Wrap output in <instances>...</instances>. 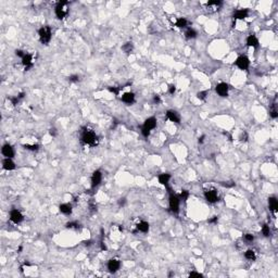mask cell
Segmentation results:
<instances>
[{
	"mask_svg": "<svg viewBox=\"0 0 278 278\" xmlns=\"http://www.w3.org/2000/svg\"><path fill=\"white\" fill-rule=\"evenodd\" d=\"M175 91H176L175 85H170V86H168V92H170L171 95H174V94H175Z\"/></svg>",
	"mask_w": 278,
	"mask_h": 278,
	"instance_id": "cell-41",
	"label": "cell"
},
{
	"mask_svg": "<svg viewBox=\"0 0 278 278\" xmlns=\"http://www.w3.org/2000/svg\"><path fill=\"white\" fill-rule=\"evenodd\" d=\"M248 14H249V10L248 9H239L237 10L234 13V20H245L246 17H248Z\"/></svg>",
	"mask_w": 278,
	"mask_h": 278,
	"instance_id": "cell-16",
	"label": "cell"
},
{
	"mask_svg": "<svg viewBox=\"0 0 278 278\" xmlns=\"http://www.w3.org/2000/svg\"><path fill=\"white\" fill-rule=\"evenodd\" d=\"M23 147L25 148L26 150H29V151H37L39 149L38 145H23Z\"/></svg>",
	"mask_w": 278,
	"mask_h": 278,
	"instance_id": "cell-31",
	"label": "cell"
},
{
	"mask_svg": "<svg viewBox=\"0 0 278 278\" xmlns=\"http://www.w3.org/2000/svg\"><path fill=\"white\" fill-rule=\"evenodd\" d=\"M2 167L6 171H12L15 168V163L12 161V159L10 158H5L2 161Z\"/></svg>",
	"mask_w": 278,
	"mask_h": 278,
	"instance_id": "cell-17",
	"label": "cell"
},
{
	"mask_svg": "<svg viewBox=\"0 0 278 278\" xmlns=\"http://www.w3.org/2000/svg\"><path fill=\"white\" fill-rule=\"evenodd\" d=\"M270 114V116H272L273 119H277L278 117V113H277V111H276V109H273Z\"/></svg>",
	"mask_w": 278,
	"mask_h": 278,
	"instance_id": "cell-42",
	"label": "cell"
},
{
	"mask_svg": "<svg viewBox=\"0 0 278 278\" xmlns=\"http://www.w3.org/2000/svg\"><path fill=\"white\" fill-rule=\"evenodd\" d=\"M121 267V262L116 259H111L109 260L108 262V270L109 272L111 273H116L117 270H120Z\"/></svg>",
	"mask_w": 278,
	"mask_h": 278,
	"instance_id": "cell-13",
	"label": "cell"
},
{
	"mask_svg": "<svg viewBox=\"0 0 278 278\" xmlns=\"http://www.w3.org/2000/svg\"><path fill=\"white\" fill-rule=\"evenodd\" d=\"M23 220H24V216L21 212L17 210V209H12L10 211V221H11L13 224H20L22 223Z\"/></svg>",
	"mask_w": 278,
	"mask_h": 278,
	"instance_id": "cell-6",
	"label": "cell"
},
{
	"mask_svg": "<svg viewBox=\"0 0 278 278\" xmlns=\"http://www.w3.org/2000/svg\"><path fill=\"white\" fill-rule=\"evenodd\" d=\"M85 245H86V246H90V245H91V241H90V240H88V241H85Z\"/></svg>",
	"mask_w": 278,
	"mask_h": 278,
	"instance_id": "cell-48",
	"label": "cell"
},
{
	"mask_svg": "<svg viewBox=\"0 0 278 278\" xmlns=\"http://www.w3.org/2000/svg\"><path fill=\"white\" fill-rule=\"evenodd\" d=\"M158 179H159V183L161 184V185L167 186V185H168V181H170V179H171V175L170 174H167V173H163V174H160V175H159Z\"/></svg>",
	"mask_w": 278,
	"mask_h": 278,
	"instance_id": "cell-23",
	"label": "cell"
},
{
	"mask_svg": "<svg viewBox=\"0 0 278 278\" xmlns=\"http://www.w3.org/2000/svg\"><path fill=\"white\" fill-rule=\"evenodd\" d=\"M235 64H236L240 70L246 71V70H248L249 66H250V60H249V58H248L247 56H239L237 58Z\"/></svg>",
	"mask_w": 278,
	"mask_h": 278,
	"instance_id": "cell-5",
	"label": "cell"
},
{
	"mask_svg": "<svg viewBox=\"0 0 278 278\" xmlns=\"http://www.w3.org/2000/svg\"><path fill=\"white\" fill-rule=\"evenodd\" d=\"M142 127L151 131L152 129H154V128L156 127V119L154 116L148 117L147 120L145 121V123H144Z\"/></svg>",
	"mask_w": 278,
	"mask_h": 278,
	"instance_id": "cell-15",
	"label": "cell"
},
{
	"mask_svg": "<svg viewBox=\"0 0 278 278\" xmlns=\"http://www.w3.org/2000/svg\"><path fill=\"white\" fill-rule=\"evenodd\" d=\"M101 181H102V173H101V171H99V170L95 171L91 175V188L92 189H95L96 187L99 186Z\"/></svg>",
	"mask_w": 278,
	"mask_h": 278,
	"instance_id": "cell-8",
	"label": "cell"
},
{
	"mask_svg": "<svg viewBox=\"0 0 278 278\" xmlns=\"http://www.w3.org/2000/svg\"><path fill=\"white\" fill-rule=\"evenodd\" d=\"M124 88V87H109V91L112 92V94H114L115 96H119V94H120L121 89Z\"/></svg>",
	"mask_w": 278,
	"mask_h": 278,
	"instance_id": "cell-30",
	"label": "cell"
},
{
	"mask_svg": "<svg viewBox=\"0 0 278 278\" xmlns=\"http://www.w3.org/2000/svg\"><path fill=\"white\" fill-rule=\"evenodd\" d=\"M222 5H223V2L222 1H220V0H212V1L206 2L205 7H206V9H208V11L216 12L217 10L222 7Z\"/></svg>",
	"mask_w": 278,
	"mask_h": 278,
	"instance_id": "cell-11",
	"label": "cell"
},
{
	"mask_svg": "<svg viewBox=\"0 0 278 278\" xmlns=\"http://www.w3.org/2000/svg\"><path fill=\"white\" fill-rule=\"evenodd\" d=\"M82 141L85 144V145L89 146V147H97L98 144H99V139L98 136L96 135V133L92 129H84L83 134H82Z\"/></svg>",
	"mask_w": 278,
	"mask_h": 278,
	"instance_id": "cell-1",
	"label": "cell"
},
{
	"mask_svg": "<svg viewBox=\"0 0 278 278\" xmlns=\"http://www.w3.org/2000/svg\"><path fill=\"white\" fill-rule=\"evenodd\" d=\"M217 222H218V217H217V216H213L212 218L208 220L209 224H217Z\"/></svg>",
	"mask_w": 278,
	"mask_h": 278,
	"instance_id": "cell-40",
	"label": "cell"
},
{
	"mask_svg": "<svg viewBox=\"0 0 278 278\" xmlns=\"http://www.w3.org/2000/svg\"><path fill=\"white\" fill-rule=\"evenodd\" d=\"M141 134H142V136H144V137L148 138V136L150 135V131H148V129H146V128L141 127Z\"/></svg>",
	"mask_w": 278,
	"mask_h": 278,
	"instance_id": "cell-39",
	"label": "cell"
},
{
	"mask_svg": "<svg viewBox=\"0 0 278 278\" xmlns=\"http://www.w3.org/2000/svg\"><path fill=\"white\" fill-rule=\"evenodd\" d=\"M175 26L178 28H186L188 26V21L185 17H178L175 22Z\"/></svg>",
	"mask_w": 278,
	"mask_h": 278,
	"instance_id": "cell-24",
	"label": "cell"
},
{
	"mask_svg": "<svg viewBox=\"0 0 278 278\" xmlns=\"http://www.w3.org/2000/svg\"><path fill=\"white\" fill-rule=\"evenodd\" d=\"M245 240L247 242H252L253 240H254V236L251 234H246L245 235Z\"/></svg>",
	"mask_w": 278,
	"mask_h": 278,
	"instance_id": "cell-36",
	"label": "cell"
},
{
	"mask_svg": "<svg viewBox=\"0 0 278 278\" xmlns=\"http://www.w3.org/2000/svg\"><path fill=\"white\" fill-rule=\"evenodd\" d=\"M54 12H56V15L59 20H62L66 17L67 13H69V9H67V2L63 1V2H58V5L56 6L54 9Z\"/></svg>",
	"mask_w": 278,
	"mask_h": 278,
	"instance_id": "cell-4",
	"label": "cell"
},
{
	"mask_svg": "<svg viewBox=\"0 0 278 278\" xmlns=\"http://www.w3.org/2000/svg\"><path fill=\"white\" fill-rule=\"evenodd\" d=\"M69 81L72 82V83H77V82H79V76L78 75H71L69 77Z\"/></svg>",
	"mask_w": 278,
	"mask_h": 278,
	"instance_id": "cell-35",
	"label": "cell"
},
{
	"mask_svg": "<svg viewBox=\"0 0 278 278\" xmlns=\"http://www.w3.org/2000/svg\"><path fill=\"white\" fill-rule=\"evenodd\" d=\"M22 64L24 65L25 71H29L34 65V59L31 53H25V56L22 58Z\"/></svg>",
	"mask_w": 278,
	"mask_h": 278,
	"instance_id": "cell-10",
	"label": "cell"
},
{
	"mask_svg": "<svg viewBox=\"0 0 278 278\" xmlns=\"http://www.w3.org/2000/svg\"><path fill=\"white\" fill-rule=\"evenodd\" d=\"M25 53H26V52H24V51L21 50V49H17V50H15V54H17V57H20L21 59H22L23 57L25 56Z\"/></svg>",
	"mask_w": 278,
	"mask_h": 278,
	"instance_id": "cell-38",
	"label": "cell"
},
{
	"mask_svg": "<svg viewBox=\"0 0 278 278\" xmlns=\"http://www.w3.org/2000/svg\"><path fill=\"white\" fill-rule=\"evenodd\" d=\"M189 198V191L188 190H181V195H179V199L183 201H187V199Z\"/></svg>",
	"mask_w": 278,
	"mask_h": 278,
	"instance_id": "cell-29",
	"label": "cell"
},
{
	"mask_svg": "<svg viewBox=\"0 0 278 278\" xmlns=\"http://www.w3.org/2000/svg\"><path fill=\"white\" fill-rule=\"evenodd\" d=\"M189 276L190 277H193V276H196V277H202V274L201 273H197V272H191L189 274Z\"/></svg>",
	"mask_w": 278,
	"mask_h": 278,
	"instance_id": "cell-45",
	"label": "cell"
},
{
	"mask_svg": "<svg viewBox=\"0 0 278 278\" xmlns=\"http://www.w3.org/2000/svg\"><path fill=\"white\" fill-rule=\"evenodd\" d=\"M65 226H66V228H70V229H74V228L77 229L79 227V224L77 222H69Z\"/></svg>",
	"mask_w": 278,
	"mask_h": 278,
	"instance_id": "cell-32",
	"label": "cell"
},
{
	"mask_svg": "<svg viewBox=\"0 0 278 278\" xmlns=\"http://www.w3.org/2000/svg\"><path fill=\"white\" fill-rule=\"evenodd\" d=\"M239 140L241 142H246L248 140V134L246 133V131H243V133H241V135L239 136Z\"/></svg>",
	"mask_w": 278,
	"mask_h": 278,
	"instance_id": "cell-34",
	"label": "cell"
},
{
	"mask_svg": "<svg viewBox=\"0 0 278 278\" xmlns=\"http://www.w3.org/2000/svg\"><path fill=\"white\" fill-rule=\"evenodd\" d=\"M137 231H140L142 234H147L148 231H149V223L146 222V221L139 222L137 224V230L135 233H137Z\"/></svg>",
	"mask_w": 278,
	"mask_h": 278,
	"instance_id": "cell-20",
	"label": "cell"
},
{
	"mask_svg": "<svg viewBox=\"0 0 278 278\" xmlns=\"http://www.w3.org/2000/svg\"><path fill=\"white\" fill-rule=\"evenodd\" d=\"M49 134H50V136L56 137V136H57V134H58V131H57L56 128L53 127V128H50V131H49Z\"/></svg>",
	"mask_w": 278,
	"mask_h": 278,
	"instance_id": "cell-43",
	"label": "cell"
},
{
	"mask_svg": "<svg viewBox=\"0 0 278 278\" xmlns=\"http://www.w3.org/2000/svg\"><path fill=\"white\" fill-rule=\"evenodd\" d=\"M38 35H39V39H40V42L42 45H47L51 40L52 31H51V28L49 26H42V27L39 28Z\"/></svg>",
	"mask_w": 278,
	"mask_h": 278,
	"instance_id": "cell-2",
	"label": "cell"
},
{
	"mask_svg": "<svg viewBox=\"0 0 278 278\" xmlns=\"http://www.w3.org/2000/svg\"><path fill=\"white\" fill-rule=\"evenodd\" d=\"M215 90H216V94L220 97H227L228 91H229V86L226 83H220L216 85Z\"/></svg>",
	"mask_w": 278,
	"mask_h": 278,
	"instance_id": "cell-9",
	"label": "cell"
},
{
	"mask_svg": "<svg viewBox=\"0 0 278 278\" xmlns=\"http://www.w3.org/2000/svg\"><path fill=\"white\" fill-rule=\"evenodd\" d=\"M268 206H270V210L274 213V214H276L278 211V201L277 199H276L275 197H270L268 198Z\"/></svg>",
	"mask_w": 278,
	"mask_h": 278,
	"instance_id": "cell-21",
	"label": "cell"
},
{
	"mask_svg": "<svg viewBox=\"0 0 278 278\" xmlns=\"http://www.w3.org/2000/svg\"><path fill=\"white\" fill-rule=\"evenodd\" d=\"M245 258L247 260H249V261H254V260L256 259L255 252L253 250H247L245 253Z\"/></svg>",
	"mask_w": 278,
	"mask_h": 278,
	"instance_id": "cell-27",
	"label": "cell"
},
{
	"mask_svg": "<svg viewBox=\"0 0 278 278\" xmlns=\"http://www.w3.org/2000/svg\"><path fill=\"white\" fill-rule=\"evenodd\" d=\"M122 101L126 104H133L135 102V94L134 92H125L122 96Z\"/></svg>",
	"mask_w": 278,
	"mask_h": 278,
	"instance_id": "cell-19",
	"label": "cell"
},
{
	"mask_svg": "<svg viewBox=\"0 0 278 278\" xmlns=\"http://www.w3.org/2000/svg\"><path fill=\"white\" fill-rule=\"evenodd\" d=\"M206 96H208V91H206V90H203V91H199V92L197 94L198 99H200V100H205V99H206Z\"/></svg>",
	"mask_w": 278,
	"mask_h": 278,
	"instance_id": "cell-33",
	"label": "cell"
},
{
	"mask_svg": "<svg viewBox=\"0 0 278 278\" xmlns=\"http://www.w3.org/2000/svg\"><path fill=\"white\" fill-rule=\"evenodd\" d=\"M166 117H167V120H170L171 122H173V123H176V124H179V123H181V115H179L176 111H174V110H168V111L166 112Z\"/></svg>",
	"mask_w": 278,
	"mask_h": 278,
	"instance_id": "cell-14",
	"label": "cell"
},
{
	"mask_svg": "<svg viewBox=\"0 0 278 278\" xmlns=\"http://www.w3.org/2000/svg\"><path fill=\"white\" fill-rule=\"evenodd\" d=\"M179 203H181V199L179 196L174 195V193H170V200H168V204H170V210L174 214H178L179 212Z\"/></svg>",
	"mask_w": 278,
	"mask_h": 278,
	"instance_id": "cell-3",
	"label": "cell"
},
{
	"mask_svg": "<svg viewBox=\"0 0 278 278\" xmlns=\"http://www.w3.org/2000/svg\"><path fill=\"white\" fill-rule=\"evenodd\" d=\"M153 102L156 103V104H159V103L161 102V98H160V96H159V95L154 96V97H153Z\"/></svg>",
	"mask_w": 278,
	"mask_h": 278,
	"instance_id": "cell-44",
	"label": "cell"
},
{
	"mask_svg": "<svg viewBox=\"0 0 278 278\" xmlns=\"http://www.w3.org/2000/svg\"><path fill=\"white\" fill-rule=\"evenodd\" d=\"M1 153H2V156H5V158L12 159L14 156V149L11 145L6 144V145H3L2 148H1Z\"/></svg>",
	"mask_w": 278,
	"mask_h": 278,
	"instance_id": "cell-12",
	"label": "cell"
},
{
	"mask_svg": "<svg viewBox=\"0 0 278 278\" xmlns=\"http://www.w3.org/2000/svg\"><path fill=\"white\" fill-rule=\"evenodd\" d=\"M247 46L248 47H252V48H258L259 47V40L254 35H249L247 38Z\"/></svg>",
	"mask_w": 278,
	"mask_h": 278,
	"instance_id": "cell-22",
	"label": "cell"
},
{
	"mask_svg": "<svg viewBox=\"0 0 278 278\" xmlns=\"http://www.w3.org/2000/svg\"><path fill=\"white\" fill-rule=\"evenodd\" d=\"M125 203H126V200L124 199V198L119 200V205H120V206H124V205H125Z\"/></svg>",
	"mask_w": 278,
	"mask_h": 278,
	"instance_id": "cell-46",
	"label": "cell"
},
{
	"mask_svg": "<svg viewBox=\"0 0 278 278\" xmlns=\"http://www.w3.org/2000/svg\"><path fill=\"white\" fill-rule=\"evenodd\" d=\"M20 100H21V99H20V98H19V96H17V97H12V98H10V101H11V102H12V104H13V106H17V103L20 102Z\"/></svg>",
	"mask_w": 278,
	"mask_h": 278,
	"instance_id": "cell-37",
	"label": "cell"
},
{
	"mask_svg": "<svg viewBox=\"0 0 278 278\" xmlns=\"http://www.w3.org/2000/svg\"><path fill=\"white\" fill-rule=\"evenodd\" d=\"M197 35H198V33L195 31V29H193V28H191V27L187 28L186 33H185V36H186L187 39H193V38H196V37H197Z\"/></svg>",
	"mask_w": 278,
	"mask_h": 278,
	"instance_id": "cell-25",
	"label": "cell"
},
{
	"mask_svg": "<svg viewBox=\"0 0 278 278\" xmlns=\"http://www.w3.org/2000/svg\"><path fill=\"white\" fill-rule=\"evenodd\" d=\"M133 49H134V45L131 42H126V44H124L122 46V50L125 53H131V51H133Z\"/></svg>",
	"mask_w": 278,
	"mask_h": 278,
	"instance_id": "cell-26",
	"label": "cell"
},
{
	"mask_svg": "<svg viewBox=\"0 0 278 278\" xmlns=\"http://www.w3.org/2000/svg\"><path fill=\"white\" fill-rule=\"evenodd\" d=\"M59 211L64 215H71L72 214L73 209H72V205L69 204V203H62V204H60V206H59Z\"/></svg>",
	"mask_w": 278,
	"mask_h": 278,
	"instance_id": "cell-18",
	"label": "cell"
},
{
	"mask_svg": "<svg viewBox=\"0 0 278 278\" xmlns=\"http://www.w3.org/2000/svg\"><path fill=\"white\" fill-rule=\"evenodd\" d=\"M262 234L264 235V237H270V228L267 224H264L262 226Z\"/></svg>",
	"mask_w": 278,
	"mask_h": 278,
	"instance_id": "cell-28",
	"label": "cell"
},
{
	"mask_svg": "<svg viewBox=\"0 0 278 278\" xmlns=\"http://www.w3.org/2000/svg\"><path fill=\"white\" fill-rule=\"evenodd\" d=\"M204 198L209 203H215L218 201V195L215 189H210L204 191Z\"/></svg>",
	"mask_w": 278,
	"mask_h": 278,
	"instance_id": "cell-7",
	"label": "cell"
},
{
	"mask_svg": "<svg viewBox=\"0 0 278 278\" xmlns=\"http://www.w3.org/2000/svg\"><path fill=\"white\" fill-rule=\"evenodd\" d=\"M204 138H205V136L203 135V136L199 137V144H203V141H204Z\"/></svg>",
	"mask_w": 278,
	"mask_h": 278,
	"instance_id": "cell-47",
	"label": "cell"
}]
</instances>
